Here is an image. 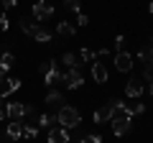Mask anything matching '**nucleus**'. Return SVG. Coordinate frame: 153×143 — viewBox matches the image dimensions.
<instances>
[{
	"mask_svg": "<svg viewBox=\"0 0 153 143\" xmlns=\"http://www.w3.org/2000/svg\"><path fill=\"white\" fill-rule=\"evenodd\" d=\"M18 89H21V79H16V77H8L5 82L0 84V100H5L8 95L18 92Z\"/></svg>",
	"mask_w": 153,
	"mask_h": 143,
	"instance_id": "nucleus-8",
	"label": "nucleus"
},
{
	"mask_svg": "<svg viewBox=\"0 0 153 143\" xmlns=\"http://www.w3.org/2000/svg\"><path fill=\"white\" fill-rule=\"evenodd\" d=\"M8 28H10V21H8L5 13H0V31H8Z\"/></svg>",
	"mask_w": 153,
	"mask_h": 143,
	"instance_id": "nucleus-27",
	"label": "nucleus"
},
{
	"mask_svg": "<svg viewBox=\"0 0 153 143\" xmlns=\"http://www.w3.org/2000/svg\"><path fill=\"white\" fill-rule=\"evenodd\" d=\"M3 118H5V102L0 100V120H3Z\"/></svg>",
	"mask_w": 153,
	"mask_h": 143,
	"instance_id": "nucleus-30",
	"label": "nucleus"
},
{
	"mask_svg": "<svg viewBox=\"0 0 153 143\" xmlns=\"http://www.w3.org/2000/svg\"><path fill=\"white\" fill-rule=\"evenodd\" d=\"M138 56H140V61L146 66H153V46L148 44V46H143L140 51H138Z\"/></svg>",
	"mask_w": 153,
	"mask_h": 143,
	"instance_id": "nucleus-16",
	"label": "nucleus"
},
{
	"mask_svg": "<svg viewBox=\"0 0 153 143\" xmlns=\"http://www.w3.org/2000/svg\"><path fill=\"white\" fill-rule=\"evenodd\" d=\"M46 105H51V107H61V105H64V95H61V92H49V95H46Z\"/></svg>",
	"mask_w": 153,
	"mask_h": 143,
	"instance_id": "nucleus-19",
	"label": "nucleus"
},
{
	"mask_svg": "<svg viewBox=\"0 0 153 143\" xmlns=\"http://www.w3.org/2000/svg\"><path fill=\"white\" fill-rule=\"evenodd\" d=\"M71 136L66 128H51L49 130V143H69Z\"/></svg>",
	"mask_w": 153,
	"mask_h": 143,
	"instance_id": "nucleus-10",
	"label": "nucleus"
},
{
	"mask_svg": "<svg viewBox=\"0 0 153 143\" xmlns=\"http://www.w3.org/2000/svg\"><path fill=\"white\" fill-rule=\"evenodd\" d=\"M148 89H151V95H153V82H151V84H148Z\"/></svg>",
	"mask_w": 153,
	"mask_h": 143,
	"instance_id": "nucleus-32",
	"label": "nucleus"
},
{
	"mask_svg": "<svg viewBox=\"0 0 153 143\" xmlns=\"http://www.w3.org/2000/svg\"><path fill=\"white\" fill-rule=\"evenodd\" d=\"M21 31L26 33V36H33L38 44H49L51 41V33L46 31V28H41L38 23H26V18L21 21Z\"/></svg>",
	"mask_w": 153,
	"mask_h": 143,
	"instance_id": "nucleus-2",
	"label": "nucleus"
},
{
	"mask_svg": "<svg viewBox=\"0 0 153 143\" xmlns=\"http://www.w3.org/2000/svg\"><path fill=\"white\" fill-rule=\"evenodd\" d=\"M54 16V5L51 3H46V0H38V3H33V18H36L38 23H44L46 18Z\"/></svg>",
	"mask_w": 153,
	"mask_h": 143,
	"instance_id": "nucleus-4",
	"label": "nucleus"
},
{
	"mask_svg": "<svg viewBox=\"0 0 153 143\" xmlns=\"http://www.w3.org/2000/svg\"><path fill=\"white\" fill-rule=\"evenodd\" d=\"M64 84H66V89H79L84 84L82 72H79V69H66L64 72Z\"/></svg>",
	"mask_w": 153,
	"mask_h": 143,
	"instance_id": "nucleus-6",
	"label": "nucleus"
},
{
	"mask_svg": "<svg viewBox=\"0 0 153 143\" xmlns=\"http://www.w3.org/2000/svg\"><path fill=\"white\" fill-rule=\"evenodd\" d=\"M128 110H130V115H143V112H146V105L143 102H133V105H128Z\"/></svg>",
	"mask_w": 153,
	"mask_h": 143,
	"instance_id": "nucleus-22",
	"label": "nucleus"
},
{
	"mask_svg": "<svg viewBox=\"0 0 153 143\" xmlns=\"http://www.w3.org/2000/svg\"><path fill=\"white\" fill-rule=\"evenodd\" d=\"M125 95H128V97H140V95H143V79L130 77L128 84H125Z\"/></svg>",
	"mask_w": 153,
	"mask_h": 143,
	"instance_id": "nucleus-9",
	"label": "nucleus"
},
{
	"mask_svg": "<svg viewBox=\"0 0 153 143\" xmlns=\"http://www.w3.org/2000/svg\"><path fill=\"white\" fill-rule=\"evenodd\" d=\"M56 123H61V128H76L79 123H82V115H79V110H74V107H69V105H61L59 112H56Z\"/></svg>",
	"mask_w": 153,
	"mask_h": 143,
	"instance_id": "nucleus-1",
	"label": "nucleus"
},
{
	"mask_svg": "<svg viewBox=\"0 0 153 143\" xmlns=\"http://www.w3.org/2000/svg\"><path fill=\"white\" fill-rule=\"evenodd\" d=\"M13 64H16V56H13L10 51H3V54H0V69H3V72H8Z\"/></svg>",
	"mask_w": 153,
	"mask_h": 143,
	"instance_id": "nucleus-17",
	"label": "nucleus"
},
{
	"mask_svg": "<svg viewBox=\"0 0 153 143\" xmlns=\"http://www.w3.org/2000/svg\"><path fill=\"white\" fill-rule=\"evenodd\" d=\"M79 143H84V141H79Z\"/></svg>",
	"mask_w": 153,
	"mask_h": 143,
	"instance_id": "nucleus-33",
	"label": "nucleus"
},
{
	"mask_svg": "<svg viewBox=\"0 0 153 143\" xmlns=\"http://www.w3.org/2000/svg\"><path fill=\"white\" fill-rule=\"evenodd\" d=\"M92 77H94V82H100V84L107 82V66H105L102 61H94L92 64Z\"/></svg>",
	"mask_w": 153,
	"mask_h": 143,
	"instance_id": "nucleus-13",
	"label": "nucleus"
},
{
	"mask_svg": "<svg viewBox=\"0 0 153 143\" xmlns=\"http://www.w3.org/2000/svg\"><path fill=\"white\" fill-rule=\"evenodd\" d=\"M38 125H41V128H51V125H54V123H56V118L54 115H46V112H44V115H38Z\"/></svg>",
	"mask_w": 153,
	"mask_h": 143,
	"instance_id": "nucleus-20",
	"label": "nucleus"
},
{
	"mask_svg": "<svg viewBox=\"0 0 153 143\" xmlns=\"http://www.w3.org/2000/svg\"><path fill=\"white\" fill-rule=\"evenodd\" d=\"M92 120L97 123V125H102V123H110L112 120V110H110V105H102V107H97L92 115Z\"/></svg>",
	"mask_w": 153,
	"mask_h": 143,
	"instance_id": "nucleus-11",
	"label": "nucleus"
},
{
	"mask_svg": "<svg viewBox=\"0 0 153 143\" xmlns=\"http://www.w3.org/2000/svg\"><path fill=\"white\" fill-rule=\"evenodd\" d=\"M41 74H44L46 84H56V82L64 84V72L56 69V61H44V64H41Z\"/></svg>",
	"mask_w": 153,
	"mask_h": 143,
	"instance_id": "nucleus-3",
	"label": "nucleus"
},
{
	"mask_svg": "<svg viewBox=\"0 0 153 143\" xmlns=\"http://www.w3.org/2000/svg\"><path fill=\"white\" fill-rule=\"evenodd\" d=\"M82 141H84V143H102V138H100L97 133H89V136H84Z\"/></svg>",
	"mask_w": 153,
	"mask_h": 143,
	"instance_id": "nucleus-26",
	"label": "nucleus"
},
{
	"mask_svg": "<svg viewBox=\"0 0 153 143\" xmlns=\"http://www.w3.org/2000/svg\"><path fill=\"white\" fill-rule=\"evenodd\" d=\"M64 5H66V10H71L76 16V13H82V8H79V0H64Z\"/></svg>",
	"mask_w": 153,
	"mask_h": 143,
	"instance_id": "nucleus-23",
	"label": "nucleus"
},
{
	"mask_svg": "<svg viewBox=\"0 0 153 143\" xmlns=\"http://www.w3.org/2000/svg\"><path fill=\"white\" fill-rule=\"evenodd\" d=\"M76 23H79V26H87V23H89V18L84 16V13H76Z\"/></svg>",
	"mask_w": 153,
	"mask_h": 143,
	"instance_id": "nucleus-28",
	"label": "nucleus"
},
{
	"mask_svg": "<svg viewBox=\"0 0 153 143\" xmlns=\"http://www.w3.org/2000/svg\"><path fill=\"white\" fill-rule=\"evenodd\" d=\"M148 13H151V16H153V0H151V5H148Z\"/></svg>",
	"mask_w": 153,
	"mask_h": 143,
	"instance_id": "nucleus-31",
	"label": "nucleus"
},
{
	"mask_svg": "<svg viewBox=\"0 0 153 143\" xmlns=\"http://www.w3.org/2000/svg\"><path fill=\"white\" fill-rule=\"evenodd\" d=\"M130 120H133V115H115L112 120V133L115 136H125L128 130H130Z\"/></svg>",
	"mask_w": 153,
	"mask_h": 143,
	"instance_id": "nucleus-5",
	"label": "nucleus"
},
{
	"mask_svg": "<svg viewBox=\"0 0 153 143\" xmlns=\"http://www.w3.org/2000/svg\"><path fill=\"white\" fill-rule=\"evenodd\" d=\"M115 49L117 51H128V39L125 36H115Z\"/></svg>",
	"mask_w": 153,
	"mask_h": 143,
	"instance_id": "nucleus-24",
	"label": "nucleus"
},
{
	"mask_svg": "<svg viewBox=\"0 0 153 143\" xmlns=\"http://www.w3.org/2000/svg\"><path fill=\"white\" fill-rule=\"evenodd\" d=\"M3 3H5V8H16L18 5V0H3Z\"/></svg>",
	"mask_w": 153,
	"mask_h": 143,
	"instance_id": "nucleus-29",
	"label": "nucleus"
},
{
	"mask_svg": "<svg viewBox=\"0 0 153 143\" xmlns=\"http://www.w3.org/2000/svg\"><path fill=\"white\" fill-rule=\"evenodd\" d=\"M21 136H23V123L13 120L10 125H8V138H10V141H18Z\"/></svg>",
	"mask_w": 153,
	"mask_h": 143,
	"instance_id": "nucleus-15",
	"label": "nucleus"
},
{
	"mask_svg": "<svg viewBox=\"0 0 153 143\" xmlns=\"http://www.w3.org/2000/svg\"><path fill=\"white\" fill-rule=\"evenodd\" d=\"M61 61H64L69 69H79V64H82V59H79V54H64L61 56Z\"/></svg>",
	"mask_w": 153,
	"mask_h": 143,
	"instance_id": "nucleus-18",
	"label": "nucleus"
},
{
	"mask_svg": "<svg viewBox=\"0 0 153 143\" xmlns=\"http://www.w3.org/2000/svg\"><path fill=\"white\" fill-rule=\"evenodd\" d=\"M56 33L64 36V39H71V36L76 33V28L71 26V23H66V21H59V23H56Z\"/></svg>",
	"mask_w": 153,
	"mask_h": 143,
	"instance_id": "nucleus-14",
	"label": "nucleus"
},
{
	"mask_svg": "<svg viewBox=\"0 0 153 143\" xmlns=\"http://www.w3.org/2000/svg\"><path fill=\"white\" fill-rule=\"evenodd\" d=\"M23 136H26V138H36L38 136V128L36 125H23Z\"/></svg>",
	"mask_w": 153,
	"mask_h": 143,
	"instance_id": "nucleus-25",
	"label": "nucleus"
},
{
	"mask_svg": "<svg viewBox=\"0 0 153 143\" xmlns=\"http://www.w3.org/2000/svg\"><path fill=\"white\" fill-rule=\"evenodd\" d=\"M115 69H117V72H130L133 69L130 51H117V54H115Z\"/></svg>",
	"mask_w": 153,
	"mask_h": 143,
	"instance_id": "nucleus-7",
	"label": "nucleus"
},
{
	"mask_svg": "<svg viewBox=\"0 0 153 143\" xmlns=\"http://www.w3.org/2000/svg\"><path fill=\"white\" fill-rule=\"evenodd\" d=\"M5 112H8V118L18 120V118L26 115V105H23V102H8L5 105Z\"/></svg>",
	"mask_w": 153,
	"mask_h": 143,
	"instance_id": "nucleus-12",
	"label": "nucleus"
},
{
	"mask_svg": "<svg viewBox=\"0 0 153 143\" xmlns=\"http://www.w3.org/2000/svg\"><path fill=\"white\" fill-rule=\"evenodd\" d=\"M79 59H82V61H92V64H94V59H97V51H92V49H82V51H79Z\"/></svg>",
	"mask_w": 153,
	"mask_h": 143,
	"instance_id": "nucleus-21",
	"label": "nucleus"
}]
</instances>
